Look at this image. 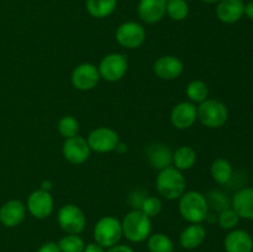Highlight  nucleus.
<instances>
[{
    "instance_id": "obj_1",
    "label": "nucleus",
    "mask_w": 253,
    "mask_h": 252,
    "mask_svg": "<svg viewBox=\"0 0 253 252\" xmlns=\"http://www.w3.org/2000/svg\"><path fill=\"white\" fill-rule=\"evenodd\" d=\"M179 212L189 224H202L209 214L205 195L197 190L184 192L179 198Z\"/></svg>"
},
{
    "instance_id": "obj_2",
    "label": "nucleus",
    "mask_w": 253,
    "mask_h": 252,
    "mask_svg": "<svg viewBox=\"0 0 253 252\" xmlns=\"http://www.w3.org/2000/svg\"><path fill=\"white\" fill-rule=\"evenodd\" d=\"M121 227H123V236H125L126 240L133 244H138L148 239L152 230V222L151 217L143 214L141 210L132 209L124 216Z\"/></svg>"
},
{
    "instance_id": "obj_3",
    "label": "nucleus",
    "mask_w": 253,
    "mask_h": 252,
    "mask_svg": "<svg viewBox=\"0 0 253 252\" xmlns=\"http://www.w3.org/2000/svg\"><path fill=\"white\" fill-rule=\"evenodd\" d=\"M156 188L160 195L166 199H179L185 192V178L182 174V170L173 166L160 170L156 178Z\"/></svg>"
},
{
    "instance_id": "obj_4",
    "label": "nucleus",
    "mask_w": 253,
    "mask_h": 252,
    "mask_svg": "<svg viewBox=\"0 0 253 252\" xmlns=\"http://www.w3.org/2000/svg\"><path fill=\"white\" fill-rule=\"evenodd\" d=\"M198 120L209 128H219L226 124L229 110L222 101L209 99L197 106Z\"/></svg>"
},
{
    "instance_id": "obj_5",
    "label": "nucleus",
    "mask_w": 253,
    "mask_h": 252,
    "mask_svg": "<svg viewBox=\"0 0 253 252\" xmlns=\"http://www.w3.org/2000/svg\"><path fill=\"white\" fill-rule=\"evenodd\" d=\"M93 235L96 244L103 246L104 249L115 246L123 237L121 221L114 216L101 217L94 226Z\"/></svg>"
},
{
    "instance_id": "obj_6",
    "label": "nucleus",
    "mask_w": 253,
    "mask_h": 252,
    "mask_svg": "<svg viewBox=\"0 0 253 252\" xmlns=\"http://www.w3.org/2000/svg\"><path fill=\"white\" fill-rule=\"evenodd\" d=\"M57 221L66 234L79 235L86 225V217L83 210L74 204H66L58 210Z\"/></svg>"
},
{
    "instance_id": "obj_7",
    "label": "nucleus",
    "mask_w": 253,
    "mask_h": 252,
    "mask_svg": "<svg viewBox=\"0 0 253 252\" xmlns=\"http://www.w3.org/2000/svg\"><path fill=\"white\" fill-rule=\"evenodd\" d=\"M128 68L127 58L123 53H109L99 63L100 78L108 82H118L125 77Z\"/></svg>"
},
{
    "instance_id": "obj_8",
    "label": "nucleus",
    "mask_w": 253,
    "mask_h": 252,
    "mask_svg": "<svg viewBox=\"0 0 253 252\" xmlns=\"http://www.w3.org/2000/svg\"><path fill=\"white\" fill-rule=\"evenodd\" d=\"M86 141L90 150L98 153H108L115 151L116 146L120 142L118 132L106 126L96 127L90 131Z\"/></svg>"
},
{
    "instance_id": "obj_9",
    "label": "nucleus",
    "mask_w": 253,
    "mask_h": 252,
    "mask_svg": "<svg viewBox=\"0 0 253 252\" xmlns=\"http://www.w3.org/2000/svg\"><path fill=\"white\" fill-rule=\"evenodd\" d=\"M116 41L120 46L128 49H135L142 46L146 40V31L143 26L135 21H126L116 30Z\"/></svg>"
},
{
    "instance_id": "obj_10",
    "label": "nucleus",
    "mask_w": 253,
    "mask_h": 252,
    "mask_svg": "<svg viewBox=\"0 0 253 252\" xmlns=\"http://www.w3.org/2000/svg\"><path fill=\"white\" fill-rule=\"evenodd\" d=\"M100 73L95 64L81 63L73 69L71 76V82L73 86L78 90L88 91L95 88L100 81Z\"/></svg>"
},
{
    "instance_id": "obj_11",
    "label": "nucleus",
    "mask_w": 253,
    "mask_h": 252,
    "mask_svg": "<svg viewBox=\"0 0 253 252\" xmlns=\"http://www.w3.org/2000/svg\"><path fill=\"white\" fill-rule=\"evenodd\" d=\"M54 208L51 193L43 189H36L27 198L26 209L35 219H46L52 214Z\"/></svg>"
},
{
    "instance_id": "obj_12",
    "label": "nucleus",
    "mask_w": 253,
    "mask_h": 252,
    "mask_svg": "<svg viewBox=\"0 0 253 252\" xmlns=\"http://www.w3.org/2000/svg\"><path fill=\"white\" fill-rule=\"evenodd\" d=\"M90 151L88 141L79 135L66 138L62 147L64 158L72 165H82L85 162L90 156Z\"/></svg>"
},
{
    "instance_id": "obj_13",
    "label": "nucleus",
    "mask_w": 253,
    "mask_h": 252,
    "mask_svg": "<svg viewBox=\"0 0 253 252\" xmlns=\"http://www.w3.org/2000/svg\"><path fill=\"white\" fill-rule=\"evenodd\" d=\"M197 120V106H195V104L190 103V101L178 103L170 111V123L178 130L190 128Z\"/></svg>"
},
{
    "instance_id": "obj_14",
    "label": "nucleus",
    "mask_w": 253,
    "mask_h": 252,
    "mask_svg": "<svg viewBox=\"0 0 253 252\" xmlns=\"http://www.w3.org/2000/svg\"><path fill=\"white\" fill-rule=\"evenodd\" d=\"M26 216V205L17 199L5 202L0 207V222L5 227H15L21 224Z\"/></svg>"
},
{
    "instance_id": "obj_15",
    "label": "nucleus",
    "mask_w": 253,
    "mask_h": 252,
    "mask_svg": "<svg viewBox=\"0 0 253 252\" xmlns=\"http://www.w3.org/2000/svg\"><path fill=\"white\" fill-rule=\"evenodd\" d=\"M183 62L175 56H162L153 64V72L163 81L177 79L183 73Z\"/></svg>"
},
{
    "instance_id": "obj_16",
    "label": "nucleus",
    "mask_w": 253,
    "mask_h": 252,
    "mask_svg": "<svg viewBox=\"0 0 253 252\" xmlns=\"http://www.w3.org/2000/svg\"><path fill=\"white\" fill-rule=\"evenodd\" d=\"M167 0H140L137 6L138 16L147 24L160 22L166 16Z\"/></svg>"
},
{
    "instance_id": "obj_17",
    "label": "nucleus",
    "mask_w": 253,
    "mask_h": 252,
    "mask_svg": "<svg viewBox=\"0 0 253 252\" xmlns=\"http://www.w3.org/2000/svg\"><path fill=\"white\" fill-rule=\"evenodd\" d=\"M245 15L242 0H220L216 5V16L224 24H235Z\"/></svg>"
},
{
    "instance_id": "obj_18",
    "label": "nucleus",
    "mask_w": 253,
    "mask_h": 252,
    "mask_svg": "<svg viewBox=\"0 0 253 252\" xmlns=\"http://www.w3.org/2000/svg\"><path fill=\"white\" fill-rule=\"evenodd\" d=\"M146 155L148 162L155 169L162 170L172 165L173 152L165 143L155 142L148 145L146 148Z\"/></svg>"
},
{
    "instance_id": "obj_19",
    "label": "nucleus",
    "mask_w": 253,
    "mask_h": 252,
    "mask_svg": "<svg viewBox=\"0 0 253 252\" xmlns=\"http://www.w3.org/2000/svg\"><path fill=\"white\" fill-rule=\"evenodd\" d=\"M224 249L226 252H252L253 239L245 230H230L224 240Z\"/></svg>"
},
{
    "instance_id": "obj_20",
    "label": "nucleus",
    "mask_w": 253,
    "mask_h": 252,
    "mask_svg": "<svg viewBox=\"0 0 253 252\" xmlns=\"http://www.w3.org/2000/svg\"><path fill=\"white\" fill-rule=\"evenodd\" d=\"M231 208L240 217L253 220V188H242L235 193Z\"/></svg>"
},
{
    "instance_id": "obj_21",
    "label": "nucleus",
    "mask_w": 253,
    "mask_h": 252,
    "mask_svg": "<svg viewBox=\"0 0 253 252\" xmlns=\"http://www.w3.org/2000/svg\"><path fill=\"white\" fill-rule=\"evenodd\" d=\"M207 237V230L202 224H190L179 236V244L184 250H195L202 246Z\"/></svg>"
},
{
    "instance_id": "obj_22",
    "label": "nucleus",
    "mask_w": 253,
    "mask_h": 252,
    "mask_svg": "<svg viewBox=\"0 0 253 252\" xmlns=\"http://www.w3.org/2000/svg\"><path fill=\"white\" fill-rule=\"evenodd\" d=\"M172 163L179 170H188L197 163V152L190 146H180L173 152Z\"/></svg>"
},
{
    "instance_id": "obj_23",
    "label": "nucleus",
    "mask_w": 253,
    "mask_h": 252,
    "mask_svg": "<svg viewBox=\"0 0 253 252\" xmlns=\"http://www.w3.org/2000/svg\"><path fill=\"white\" fill-rule=\"evenodd\" d=\"M118 0H86L85 7L89 15L95 19L110 16L116 9Z\"/></svg>"
},
{
    "instance_id": "obj_24",
    "label": "nucleus",
    "mask_w": 253,
    "mask_h": 252,
    "mask_svg": "<svg viewBox=\"0 0 253 252\" xmlns=\"http://www.w3.org/2000/svg\"><path fill=\"white\" fill-rule=\"evenodd\" d=\"M210 174H211L212 179L219 184H227L234 175V169L229 161L224 160V158H217L211 163Z\"/></svg>"
},
{
    "instance_id": "obj_25",
    "label": "nucleus",
    "mask_w": 253,
    "mask_h": 252,
    "mask_svg": "<svg viewBox=\"0 0 253 252\" xmlns=\"http://www.w3.org/2000/svg\"><path fill=\"white\" fill-rule=\"evenodd\" d=\"M147 249L150 252H173L174 244L168 235L156 232V234H151L148 236Z\"/></svg>"
},
{
    "instance_id": "obj_26",
    "label": "nucleus",
    "mask_w": 253,
    "mask_h": 252,
    "mask_svg": "<svg viewBox=\"0 0 253 252\" xmlns=\"http://www.w3.org/2000/svg\"><path fill=\"white\" fill-rule=\"evenodd\" d=\"M185 94H187L190 103L202 104L209 96V88H208L205 82L200 81V79H194L187 85Z\"/></svg>"
},
{
    "instance_id": "obj_27",
    "label": "nucleus",
    "mask_w": 253,
    "mask_h": 252,
    "mask_svg": "<svg viewBox=\"0 0 253 252\" xmlns=\"http://www.w3.org/2000/svg\"><path fill=\"white\" fill-rule=\"evenodd\" d=\"M189 14V5L185 0H167L166 15L173 21H183Z\"/></svg>"
},
{
    "instance_id": "obj_28",
    "label": "nucleus",
    "mask_w": 253,
    "mask_h": 252,
    "mask_svg": "<svg viewBox=\"0 0 253 252\" xmlns=\"http://www.w3.org/2000/svg\"><path fill=\"white\" fill-rule=\"evenodd\" d=\"M207 198L208 207H209V211L212 210V211H222V210L227 209L231 205V202H230L229 198L226 197L225 193H222L221 190L212 189L205 195Z\"/></svg>"
},
{
    "instance_id": "obj_29",
    "label": "nucleus",
    "mask_w": 253,
    "mask_h": 252,
    "mask_svg": "<svg viewBox=\"0 0 253 252\" xmlns=\"http://www.w3.org/2000/svg\"><path fill=\"white\" fill-rule=\"evenodd\" d=\"M57 245L62 252H83L85 247L84 240L79 235L73 234H67L57 242Z\"/></svg>"
},
{
    "instance_id": "obj_30",
    "label": "nucleus",
    "mask_w": 253,
    "mask_h": 252,
    "mask_svg": "<svg viewBox=\"0 0 253 252\" xmlns=\"http://www.w3.org/2000/svg\"><path fill=\"white\" fill-rule=\"evenodd\" d=\"M57 128H58V132L61 133L64 138L73 137V136L78 135L79 123L76 118H73V116L71 115H67L63 116V118L58 121Z\"/></svg>"
},
{
    "instance_id": "obj_31",
    "label": "nucleus",
    "mask_w": 253,
    "mask_h": 252,
    "mask_svg": "<svg viewBox=\"0 0 253 252\" xmlns=\"http://www.w3.org/2000/svg\"><path fill=\"white\" fill-rule=\"evenodd\" d=\"M240 219L241 217L237 215V212L235 211L232 208H227V209L222 210L219 212V216H217V222H219V226L224 230H234L235 227L239 224Z\"/></svg>"
},
{
    "instance_id": "obj_32",
    "label": "nucleus",
    "mask_w": 253,
    "mask_h": 252,
    "mask_svg": "<svg viewBox=\"0 0 253 252\" xmlns=\"http://www.w3.org/2000/svg\"><path fill=\"white\" fill-rule=\"evenodd\" d=\"M163 204L160 198L157 197H146L141 204L140 210L148 217H156L162 211Z\"/></svg>"
},
{
    "instance_id": "obj_33",
    "label": "nucleus",
    "mask_w": 253,
    "mask_h": 252,
    "mask_svg": "<svg viewBox=\"0 0 253 252\" xmlns=\"http://www.w3.org/2000/svg\"><path fill=\"white\" fill-rule=\"evenodd\" d=\"M146 197H147V195L145 194L143 190L135 189L130 193V195H128V202H130L131 207H132L133 209L140 210L141 204H142V202L145 200Z\"/></svg>"
},
{
    "instance_id": "obj_34",
    "label": "nucleus",
    "mask_w": 253,
    "mask_h": 252,
    "mask_svg": "<svg viewBox=\"0 0 253 252\" xmlns=\"http://www.w3.org/2000/svg\"><path fill=\"white\" fill-rule=\"evenodd\" d=\"M36 252H62V251L59 250L58 245H57L56 242L48 241V242H44L43 245H41Z\"/></svg>"
},
{
    "instance_id": "obj_35",
    "label": "nucleus",
    "mask_w": 253,
    "mask_h": 252,
    "mask_svg": "<svg viewBox=\"0 0 253 252\" xmlns=\"http://www.w3.org/2000/svg\"><path fill=\"white\" fill-rule=\"evenodd\" d=\"M105 252H135V251H133L132 247L128 246V245L118 244V245H115V246L109 247Z\"/></svg>"
},
{
    "instance_id": "obj_36",
    "label": "nucleus",
    "mask_w": 253,
    "mask_h": 252,
    "mask_svg": "<svg viewBox=\"0 0 253 252\" xmlns=\"http://www.w3.org/2000/svg\"><path fill=\"white\" fill-rule=\"evenodd\" d=\"M83 252H105V249L96 242H91V244L85 245Z\"/></svg>"
},
{
    "instance_id": "obj_37",
    "label": "nucleus",
    "mask_w": 253,
    "mask_h": 252,
    "mask_svg": "<svg viewBox=\"0 0 253 252\" xmlns=\"http://www.w3.org/2000/svg\"><path fill=\"white\" fill-rule=\"evenodd\" d=\"M245 15L253 21V0L245 4Z\"/></svg>"
},
{
    "instance_id": "obj_38",
    "label": "nucleus",
    "mask_w": 253,
    "mask_h": 252,
    "mask_svg": "<svg viewBox=\"0 0 253 252\" xmlns=\"http://www.w3.org/2000/svg\"><path fill=\"white\" fill-rule=\"evenodd\" d=\"M127 150V147H126V145H124V143H121V142H119V145L116 146V152H119V153H123V152H125V151Z\"/></svg>"
},
{
    "instance_id": "obj_39",
    "label": "nucleus",
    "mask_w": 253,
    "mask_h": 252,
    "mask_svg": "<svg viewBox=\"0 0 253 252\" xmlns=\"http://www.w3.org/2000/svg\"><path fill=\"white\" fill-rule=\"evenodd\" d=\"M41 189H43V190H47V192H49V189H51V183L48 182V180H44L43 183H42V188Z\"/></svg>"
},
{
    "instance_id": "obj_40",
    "label": "nucleus",
    "mask_w": 253,
    "mask_h": 252,
    "mask_svg": "<svg viewBox=\"0 0 253 252\" xmlns=\"http://www.w3.org/2000/svg\"><path fill=\"white\" fill-rule=\"evenodd\" d=\"M203 1L207 2V4H217L220 0H203Z\"/></svg>"
},
{
    "instance_id": "obj_41",
    "label": "nucleus",
    "mask_w": 253,
    "mask_h": 252,
    "mask_svg": "<svg viewBox=\"0 0 253 252\" xmlns=\"http://www.w3.org/2000/svg\"><path fill=\"white\" fill-rule=\"evenodd\" d=\"M185 1H188V0H185Z\"/></svg>"
}]
</instances>
